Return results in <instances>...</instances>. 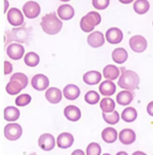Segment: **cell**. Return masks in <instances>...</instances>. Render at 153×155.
<instances>
[{"mask_svg":"<svg viewBox=\"0 0 153 155\" xmlns=\"http://www.w3.org/2000/svg\"><path fill=\"white\" fill-rule=\"evenodd\" d=\"M30 35H31V28H27L25 24L21 27L7 30L5 47L7 48L12 41H16L17 43H28L30 39Z\"/></svg>","mask_w":153,"mask_h":155,"instance_id":"cell-1","label":"cell"},{"mask_svg":"<svg viewBox=\"0 0 153 155\" xmlns=\"http://www.w3.org/2000/svg\"><path fill=\"white\" fill-rule=\"evenodd\" d=\"M41 27L48 35L58 34L63 28V21L58 18L55 12H50L42 17Z\"/></svg>","mask_w":153,"mask_h":155,"instance_id":"cell-2","label":"cell"},{"mask_svg":"<svg viewBox=\"0 0 153 155\" xmlns=\"http://www.w3.org/2000/svg\"><path fill=\"white\" fill-rule=\"evenodd\" d=\"M118 86L125 90L133 91L138 87L139 84V76L137 73L131 70H126L122 68L121 76L118 79Z\"/></svg>","mask_w":153,"mask_h":155,"instance_id":"cell-3","label":"cell"},{"mask_svg":"<svg viewBox=\"0 0 153 155\" xmlns=\"http://www.w3.org/2000/svg\"><path fill=\"white\" fill-rule=\"evenodd\" d=\"M101 23V16L98 12L91 11L84 15L80 21V27L83 31L90 33L94 30L96 26Z\"/></svg>","mask_w":153,"mask_h":155,"instance_id":"cell-4","label":"cell"},{"mask_svg":"<svg viewBox=\"0 0 153 155\" xmlns=\"http://www.w3.org/2000/svg\"><path fill=\"white\" fill-rule=\"evenodd\" d=\"M4 135L9 140H17L22 135V128L18 123H9L4 129Z\"/></svg>","mask_w":153,"mask_h":155,"instance_id":"cell-5","label":"cell"},{"mask_svg":"<svg viewBox=\"0 0 153 155\" xmlns=\"http://www.w3.org/2000/svg\"><path fill=\"white\" fill-rule=\"evenodd\" d=\"M7 18L8 23L13 27H21L24 25V16L23 13L17 8H11L7 14Z\"/></svg>","mask_w":153,"mask_h":155,"instance_id":"cell-6","label":"cell"},{"mask_svg":"<svg viewBox=\"0 0 153 155\" xmlns=\"http://www.w3.org/2000/svg\"><path fill=\"white\" fill-rule=\"evenodd\" d=\"M23 14L26 18L29 19H33L39 17L41 14V6L35 1H28L23 6Z\"/></svg>","mask_w":153,"mask_h":155,"instance_id":"cell-7","label":"cell"},{"mask_svg":"<svg viewBox=\"0 0 153 155\" xmlns=\"http://www.w3.org/2000/svg\"><path fill=\"white\" fill-rule=\"evenodd\" d=\"M129 46L130 49L138 53L143 52L148 47L147 40L141 35H135L130 38L129 40Z\"/></svg>","mask_w":153,"mask_h":155,"instance_id":"cell-8","label":"cell"},{"mask_svg":"<svg viewBox=\"0 0 153 155\" xmlns=\"http://www.w3.org/2000/svg\"><path fill=\"white\" fill-rule=\"evenodd\" d=\"M7 54L9 58H11L12 60H20L22 57H24L25 55V49L24 47L20 44V43H17V42H14V43H11L9 44L7 49Z\"/></svg>","mask_w":153,"mask_h":155,"instance_id":"cell-9","label":"cell"},{"mask_svg":"<svg viewBox=\"0 0 153 155\" xmlns=\"http://www.w3.org/2000/svg\"><path fill=\"white\" fill-rule=\"evenodd\" d=\"M31 85L35 90L38 91H44L48 89L50 85V80L49 78L41 74H38L33 76L31 79Z\"/></svg>","mask_w":153,"mask_h":155,"instance_id":"cell-10","label":"cell"},{"mask_svg":"<svg viewBox=\"0 0 153 155\" xmlns=\"http://www.w3.org/2000/svg\"><path fill=\"white\" fill-rule=\"evenodd\" d=\"M123 32L118 28H110L106 30V39L111 44H118L123 40Z\"/></svg>","mask_w":153,"mask_h":155,"instance_id":"cell-11","label":"cell"},{"mask_svg":"<svg viewBox=\"0 0 153 155\" xmlns=\"http://www.w3.org/2000/svg\"><path fill=\"white\" fill-rule=\"evenodd\" d=\"M39 146L41 150L45 151H50L55 147V139L50 133H44L41 135L38 140Z\"/></svg>","mask_w":153,"mask_h":155,"instance_id":"cell-12","label":"cell"},{"mask_svg":"<svg viewBox=\"0 0 153 155\" xmlns=\"http://www.w3.org/2000/svg\"><path fill=\"white\" fill-rule=\"evenodd\" d=\"M87 42L92 48H99L105 43V36L101 31H94L87 37Z\"/></svg>","mask_w":153,"mask_h":155,"instance_id":"cell-13","label":"cell"},{"mask_svg":"<svg viewBox=\"0 0 153 155\" xmlns=\"http://www.w3.org/2000/svg\"><path fill=\"white\" fill-rule=\"evenodd\" d=\"M74 141L73 136L69 132H63L60 133L57 138V146L60 149H68L70 148Z\"/></svg>","mask_w":153,"mask_h":155,"instance_id":"cell-14","label":"cell"},{"mask_svg":"<svg viewBox=\"0 0 153 155\" xmlns=\"http://www.w3.org/2000/svg\"><path fill=\"white\" fill-rule=\"evenodd\" d=\"M46 99L51 104H58L63 98V93L57 87H50L45 93Z\"/></svg>","mask_w":153,"mask_h":155,"instance_id":"cell-15","label":"cell"},{"mask_svg":"<svg viewBox=\"0 0 153 155\" xmlns=\"http://www.w3.org/2000/svg\"><path fill=\"white\" fill-rule=\"evenodd\" d=\"M118 139L120 142L124 145H129L135 142L136 140V133L131 129H124L122 130L118 135Z\"/></svg>","mask_w":153,"mask_h":155,"instance_id":"cell-16","label":"cell"},{"mask_svg":"<svg viewBox=\"0 0 153 155\" xmlns=\"http://www.w3.org/2000/svg\"><path fill=\"white\" fill-rule=\"evenodd\" d=\"M57 15L63 20H70L74 17V9L71 5L64 4L58 8Z\"/></svg>","mask_w":153,"mask_h":155,"instance_id":"cell-17","label":"cell"},{"mask_svg":"<svg viewBox=\"0 0 153 155\" xmlns=\"http://www.w3.org/2000/svg\"><path fill=\"white\" fill-rule=\"evenodd\" d=\"M64 116L65 117L72 121V122H76L78 121L80 118H81V110L79 109V107L73 106V105H70V106H67L65 108H64Z\"/></svg>","mask_w":153,"mask_h":155,"instance_id":"cell-18","label":"cell"},{"mask_svg":"<svg viewBox=\"0 0 153 155\" xmlns=\"http://www.w3.org/2000/svg\"><path fill=\"white\" fill-rule=\"evenodd\" d=\"M63 96L67 100H75L80 96V88L75 84H67L63 88Z\"/></svg>","mask_w":153,"mask_h":155,"instance_id":"cell-19","label":"cell"},{"mask_svg":"<svg viewBox=\"0 0 153 155\" xmlns=\"http://www.w3.org/2000/svg\"><path fill=\"white\" fill-rule=\"evenodd\" d=\"M102 79V74L97 71H89L83 76V82L88 85H95L99 84Z\"/></svg>","mask_w":153,"mask_h":155,"instance_id":"cell-20","label":"cell"},{"mask_svg":"<svg viewBox=\"0 0 153 155\" xmlns=\"http://www.w3.org/2000/svg\"><path fill=\"white\" fill-rule=\"evenodd\" d=\"M134 98L133 93L129 90L120 91L116 96V102L120 106H129Z\"/></svg>","mask_w":153,"mask_h":155,"instance_id":"cell-21","label":"cell"},{"mask_svg":"<svg viewBox=\"0 0 153 155\" xmlns=\"http://www.w3.org/2000/svg\"><path fill=\"white\" fill-rule=\"evenodd\" d=\"M116 90V85L111 80H106L99 85V92L105 97H110L114 95Z\"/></svg>","mask_w":153,"mask_h":155,"instance_id":"cell-22","label":"cell"},{"mask_svg":"<svg viewBox=\"0 0 153 155\" xmlns=\"http://www.w3.org/2000/svg\"><path fill=\"white\" fill-rule=\"evenodd\" d=\"M119 74H120V70L116 65L113 64L106 65L103 70V75L106 80L114 81L119 78Z\"/></svg>","mask_w":153,"mask_h":155,"instance_id":"cell-23","label":"cell"},{"mask_svg":"<svg viewBox=\"0 0 153 155\" xmlns=\"http://www.w3.org/2000/svg\"><path fill=\"white\" fill-rule=\"evenodd\" d=\"M129 54L124 48H116L112 52V59L116 64H122L128 60Z\"/></svg>","mask_w":153,"mask_h":155,"instance_id":"cell-24","label":"cell"},{"mask_svg":"<svg viewBox=\"0 0 153 155\" xmlns=\"http://www.w3.org/2000/svg\"><path fill=\"white\" fill-rule=\"evenodd\" d=\"M20 117V111L15 107H7L4 109V118L8 122L17 121Z\"/></svg>","mask_w":153,"mask_h":155,"instance_id":"cell-25","label":"cell"},{"mask_svg":"<svg viewBox=\"0 0 153 155\" xmlns=\"http://www.w3.org/2000/svg\"><path fill=\"white\" fill-rule=\"evenodd\" d=\"M23 89H24V86L21 84V83H19L17 80H10L6 85L7 93L11 96L18 95V93H20Z\"/></svg>","mask_w":153,"mask_h":155,"instance_id":"cell-26","label":"cell"},{"mask_svg":"<svg viewBox=\"0 0 153 155\" xmlns=\"http://www.w3.org/2000/svg\"><path fill=\"white\" fill-rule=\"evenodd\" d=\"M102 139L106 143H114L117 140V131L114 128H106L102 131Z\"/></svg>","mask_w":153,"mask_h":155,"instance_id":"cell-27","label":"cell"},{"mask_svg":"<svg viewBox=\"0 0 153 155\" xmlns=\"http://www.w3.org/2000/svg\"><path fill=\"white\" fill-rule=\"evenodd\" d=\"M138 117V112L134 107H126L121 113V118L125 122L131 123Z\"/></svg>","mask_w":153,"mask_h":155,"instance_id":"cell-28","label":"cell"},{"mask_svg":"<svg viewBox=\"0 0 153 155\" xmlns=\"http://www.w3.org/2000/svg\"><path fill=\"white\" fill-rule=\"evenodd\" d=\"M40 56L33 51H30L26 53V55L24 56V63L26 64V65L29 66V67H35L40 64Z\"/></svg>","mask_w":153,"mask_h":155,"instance_id":"cell-29","label":"cell"},{"mask_svg":"<svg viewBox=\"0 0 153 155\" xmlns=\"http://www.w3.org/2000/svg\"><path fill=\"white\" fill-rule=\"evenodd\" d=\"M133 8L135 12L138 15H143L146 14L148 9H149V3L148 0H136Z\"/></svg>","mask_w":153,"mask_h":155,"instance_id":"cell-30","label":"cell"},{"mask_svg":"<svg viewBox=\"0 0 153 155\" xmlns=\"http://www.w3.org/2000/svg\"><path fill=\"white\" fill-rule=\"evenodd\" d=\"M100 107L104 113H112L115 111L116 103L112 98L106 97L100 101Z\"/></svg>","mask_w":153,"mask_h":155,"instance_id":"cell-31","label":"cell"},{"mask_svg":"<svg viewBox=\"0 0 153 155\" xmlns=\"http://www.w3.org/2000/svg\"><path fill=\"white\" fill-rule=\"evenodd\" d=\"M84 100L89 105H96V104H97L99 102L100 96H99V94L96 91L91 90V91H88L85 94Z\"/></svg>","mask_w":153,"mask_h":155,"instance_id":"cell-32","label":"cell"},{"mask_svg":"<svg viewBox=\"0 0 153 155\" xmlns=\"http://www.w3.org/2000/svg\"><path fill=\"white\" fill-rule=\"evenodd\" d=\"M102 115H103L104 120L106 123L110 124V125H115V124L118 123V121L120 119V116H119L118 112L116 111V110L113 111L112 113H104L103 112Z\"/></svg>","mask_w":153,"mask_h":155,"instance_id":"cell-33","label":"cell"},{"mask_svg":"<svg viewBox=\"0 0 153 155\" xmlns=\"http://www.w3.org/2000/svg\"><path fill=\"white\" fill-rule=\"evenodd\" d=\"M30 102H31V97L28 94H21L15 100V103L18 107H25Z\"/></svg>","mask_w":153,"mask_h":155,"instance_id":"cell-34","label":"cell"},{"mask_svg":"<svg viewBox=\"0 0 153 155\" xmlns=\"http://www.w3.org/2000/svg\"><path fill=\"white\" fill-rule=\"evenodd\" d=\"M101 154V147L96 142L90 143L86 148V155H100Z\"/></svg>","mask_w":153,"mask_h":155,"instance_id":"cell-35","label":"cell"},{"mask_svg":"<svg viewBox=\"0 0 153 155\" xmlns=\"http://www.w3.org/2000/svg\"><path fill=\"white\" fill-rule=\"evenodd\" d=\"M10 80H17V81H18L19 83H21V84L24 86V88L27 87L28 83V79L27 75L25 74H23V73H16V74H14L11 76Z\"/></svg>","mask_w":153,"mask_h":155,"instance_id":"cell-36","label":"cell"},{"mask_svg":"<svg viewBox=\"0 0 153 155\" xmlns=\"http://www.w3.org/2000/svg\"><path fill=\"white\" fill-rule=\"evenodd\" d=\"M110 3V0H93V6L96 9L104 10L106 9Z\"/></svg>","mask_w":153,"mask_h":155,"instance_id":"cell-37","label":"cell"},{"mask_svg":"<svg viewBox=\"0 0 153 155\" xmlns=\"http://www.w3.org/2000/svg\"><path fill=\"white\" fill-rule=\"evenodd\" d=\"M13 71V65L8 61H5L4 63V74L8 75L9 74H11V72Z\"/></svg>","mask_w":153,"mask_h":155,"instance_id":"cell-38","label":"cell"},{"mask_svg":"<svg viewBox=\"0 0 153 155\" xmlns=\"http://www.w3.org/2000/svg\"><path fill=\"white\" fill-rule=\"evenodd\" d=\"M147 112L149 116L153 117V101L149 102L147 106Z\"/></svg>","mask_w":153,"mask_h":155,"instance_id":"cell-39","label":"cell"},{"mask_svg":"<svg viewBox=\"0 0 153 155\" xmlns=\"http://www.w3.org/2000/svg\"><path fill=\"white\" fill-rule=\"evenodd\" d=\"M72 155H85V154H84V151H83L82 150L78 149V150H73V153H72Z\"/></svg>","mask_w":153,"mask_h":155,"instance_id":"cell-40","label":"cell"},{"mask_svg":"<svg viewBox=\"0 0 153 155\" xmlns=\"http://www.w3.org/2000/svg\"><path fill=\"white\" fill-rule=\"evenodd\" d=\"M4 13H6L8 11V8L9 7V2H8V0H4Z\"/></svg>","mask_w":153,"mask_h":155,"instance_id":"cell-41","label":"cell"},{"mask_svg":"<svg viewBox=\"0 0 153 155\" xmlns=\"http://www.w3.org/2000/svg\"><path fill=\"white\" fill-rule=\"evenodd\" d=\"M118 1L121 3V4H124V5H128V4H130L132 3L134 0H118Z\"/></svg>","mask_w":153,"mask_h":155,"instance_id":"cell-42","label":"cell"},{"mask_svg":"<svg viewBox=\"0 0 153 155\" xmlns=\"http://www.w3.org/2000/svg\"><path fill=\"white\" fill-rule=\"evenodd\" d=\"M132 155H147L145 152H143V151H140V150H138V151H136V152H134Z\"/></svg>","mask_w":153,"mask_h":155,"instance_id":"cell-43","label":"cell"},{"mask_svg":"<svg viewBox=\"0 0 153 155\" xmlns=\"http://www.w3.org/2000/svg\"><path fill=\"white\" fill-rule=\"evenodd\" d=\"M116 155H129L126 151H119V152H117Z\"/></svg>","mask_w":153,"mask_h":155,"instance_id":"cell-44","label":"cell"},{"mask_svg":"<svg viewBox=\"0 0 153 155\" xmlns=\"http://www.w3.org/2000/svg\"><path fill=\"white\" fill-rule=\"evenodd\" d=\"M28 155H37V153H36V152H32V153H30V154H28Z\"/></svg>","mask_w":153,"mask_h":155,"instance_id":"cell-45","label":"cell"},{"mask_svg":"<svg viewBox=\"0 0 153 155\" xmlns=\"http://www.w3.org/2000/svg\"><path fill=\"white\" fill-rule=\"evenodd\" d=\"M60 1H63V2H68V1H70V0H60Z\"/></svg>","mask_w":153,"mask_h":155,"instance_id":"cell-46","label":"cell"},{"mask_svg":"<svg viewBox=\"0 0 153 155\" xmlns=\"http://www.w3.org/2000/svg\"><path fill=\"white\" fill-rule=\"evenodd\" d=\"M103 155H111V154H109V153H105V154H103Z\"/></svg>","mask_w":153,"mask_h":155,"instance_id":"cell-47","label":"cell"},{"mask_svg":"<svg viewBox=\"0 0 153 155\" xmlns=\"http://www.w3.org/2000/svg\"><path fill=\"white\" fill-rule=\"evenodd\" d=\"M152 24H153V23H152Z\"/></svg>","mask_w":153,"mask_h":155,"instance_id":"cell-48","label":"cell"}]
</instances>
